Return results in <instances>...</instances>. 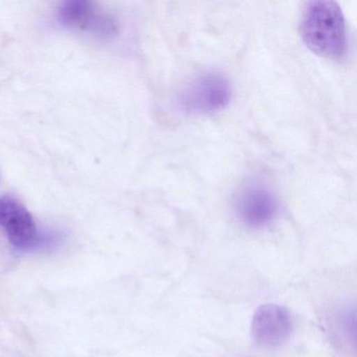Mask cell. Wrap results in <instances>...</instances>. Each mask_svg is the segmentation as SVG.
Wrapping results in <instances>:
<instances>
[{"label": "cell", "mask_w": 357, "mask_h": 357, "mask_svg": "<svg viewBox=\"0 0 357 357\" xmlns=\"http://www.w3.org/2000/svg\"><path fill=\"white\" fill-rule=\"evenodd\" d=\"M250 332L258 346L263 348L281 346L292 332L289 311L281 305H261L252 315Z\"/></svg>", "instance_id": "6"}, {"label": "cell", "mask_w": 357, "mask_h": 357, "mask_svg": "<svg viewBox=\"0 0 357 357\" xmlns=\"http://www.w3.org/2000/svg\"><path fill=\"white\" fill-rule=\"evenodd\" d=\"M300 31L306 47L317 55L331 60H340L346 55V20L335 1L309 3L303 13Z\"/></svg>", "instance_id": "1"}, {"label": "cell", "mask_w": 357, "mask_h": 357, "mask_svg": "<svg viewBox=\"0 0 357 357\" xmlns=\"http://www.w3.org/2000/svg\"><path fill=\"white\" fill-rule=\"evenodd\" d=\"M0 227L10 243L22 250H39L41 231L28 208L11 196L0 197Z\"/></svg>", "instance_id": "4"}, {"label": "cell", "mask_w": 357, "mask_h": 357, "mask_svg": "<svg viewBox=\"0 0 357 357\" xmlns=\"http://www.w3.org/2000/svg\"><path fill=\"white\" fill-rule=\"evenodd\" d=\"M236 213L240 220L252 229L266 227L278 212V202L273 191L260 181H252L238 194Z\"/></svg>", "instance_id": "5"}, {"label": "cell", "mask_w": 357, "mask_h": 357, "mask_svg": "<svg viewBox=\"0 0 357 357\" xmlns=\"http://www.w3.org/2000/svg\"><path fill=\"white\" fill-rule=\"evenodd\" d=\"M231 86L229 79L218 73H208L194 79L183 89L179 103L190 114H214L229 105Z\"/></svg>", "instance_id": "2"}, {"label": "cell", "mask_w": 357, "mask_h": 357, "mask_svg": "<svg viewBox=\"0 0 357 357\" xmlns=\"http://www.w3.org/2000/svg\"><path fill=\"white\" fill-rule=\"evenodd\" d=\"M333 331L340 344L347 349L355 350L356 344V311L354 306L340 307L332 319Z\"/></svg>", "instance_id": "7"}, {"label": "cell", "mask_w": 357, "mask_h": 357, "mask_svg": "<svg viewBox=\"0 0 357 357\" xmlns=\"http://www.w3.org/2000/svg\"><path fill=\"white\" fill-rule=\"evenodd\" d=\"M58 17L62 24L96 38L109 40L118 34L114 16L89 0H68L60 5Z\"/></svg>", "instance_id": "3"}]
</instances>
